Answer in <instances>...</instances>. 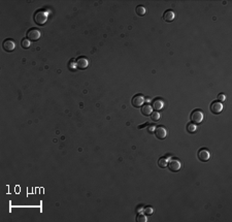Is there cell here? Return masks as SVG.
Listing matches in <instances>:
<instances>
[{
  "label": "cell",
  "instance_id": "4",
  "mask_svg": "<svg viewBox=\"0 0 232 222\" xmlns=\"http://www.w3.org/2000/svg\"><path fill=\"white\" fill-rule=\"evenodd\" d=\"M155 135L159 140H164L168 135V131L164 126H158L155 128Z\"/></svg>",
  "mask_w": 232,
  "mask_h": 222
},
{
  "label": "cell",
  "instance_id": "10",
  "mask_svg": "<svg viewBox=\"0 0 232 222\" xmlns=\"http://www.w3.org/2000/svg\"><path fill=\"white\" fill-rule=\"evenodd\" d=\"M174 18H175V13L171 9L166 10V12L163 13V20L166 21V22H172V21L174 20Z\"/></svg>",
  "mask_w": 232,
  "mask_h": 222
},
{
  "label": "cell",
  "instance_id": "22",
  "mask_svg": "<svg viewBox=\"0 0 232 222\" xmlns=\"http://www.w3.org/2000/svg\"><path fill=\"white\" fill-rule=\"evenodd\" d=\"M155 128H156L155 126L150 125V126H148V131H149V132H152L153 130H155Z\"/></svg>",
  "mask_w": 232,
  "mask_h": 222
},
{
  "label": "cell",
  "instance_id": "20",
  "mask_svg": "<svg viewBox=\"0 0 232 222\" xmlns=\"http://www.w3.org/2000/svg\"><path fill=\"white\" fill-rule=\"evenodd\" d=\"M145 213L147 214V215H152L153 214V208H151V207H147V208H145Z\"/></svg>",
  "mask_w": 232,
  "mask_h": 222
},
{
  "label": "cell",
  "instance_id": "2",
  "mask_svg": "<svg viewBox=\"0 0 232 222\" xmlns=\"http://www.w3.org/2000/svg\"><path fill=\"white\" fill-rule=\"evenodd\" d=\"M41 36V32H40L37 28H31L27 31V39L32 40V42H36L38 40Z\"/></svg>",
  "mask_w": 232,
  "mask_h": 222
},
{
  "label": "cell",
  "instance_id": "18",
  "mask_svg": "<svg viewBox=\"0 0 232 222\" xmlns=\"http://www.w3.org/2000/svg\"><path fill=\"white\" fill-rule=\"evenodd\" d=\"M22 47L24 48V49H28L29 47H30V42H29V39H26V38H24L23 40H22Z\"/></svg>",
  "mask_w": 232,
  "mask_h": 222
},
{
  "label": "cell",
  "instance_id": "12",
  "mask_svg": "<svg viewBox=\"0 0 232 222\" xmlns=\"http://www.w3.org/2000/svg\"><path fill=\"white\" fill-rule=\"evenodd\" d=\"M153 113V109L150 104H145L144 105L141 107V114L144 116H151V114Z\"/></svg>",
  "mask_w": 232,
  "mask_h": 222
},
{
  "label": "cell",
  "instance_id": "1",
  "mask_svg": "<svg viewBox=\"0 0 232 222\" xmlns=\"http://www.w3.org/2000/svg\"><path fill=\"white\" fill-rule=\"evenodd\" d=\"M34 22L38 25H44L48 20V12L39 9L34 13Z\"/></svg>",
  "mask_w": 232,
  "mask_h": 222
},
{
  "label": "cell",
  "instance_id": "16",
  "mask_svg": "<svg viewBox=\"0 0 232 222\" xmlns=\"http://www.w3.org/2000/svg\"><path fill=\"white\" fill-rule=\"evenodd\" d=\"M187 130H188V132H190V133H194V132L197 130V127H196L195 124L190 123V124H188V126H187Z\"/></svg>",
  "mask_w": 232,
  "mask_h": 222
},
{
  "label": "cell",
  "instance_id": "14",
  "mask_svg": "<svg viewBox=\"0 0 232 222\" xmlns=\"http://www.w3.org/2000/svg\"><path fill=\"white\" fill-rule=\"evenodd\" d=\"M167 164H168V159H167V157H161L158 160V166L159 167H161V169H165Z\"/></svg>",
  "mask_w": 232,
  "mask_h": 222
},
{
  "label": "cell",
  "instance_id": "15",
  "mask_svg": "<svg viewBox=\"0 0 232 222\" xmlns=\"http://www.w3.org/2000/svg\"><path fill=\"white\" fill-rule=\"evenodd\" d=\"M135 13L141 17V16L145 15V9L142 6V5H138V6H136V9H135Z\"/></svg>",
  "mask_w": 232,
  "mask_h": 222
},
{
  "label": "cell",
  "instance_id": "11",
  "mask_svg": "<svg viewBox=\"0 0 232 222\" xmlns=\"http://www.w3.org/2000/svg\"><path fill=\"white\" fill-rule=\"evenodd\" d=\"M75 64H77V66L79 67L80 69H85L86 67L88 66V60L85 57H79V58L77 59Z\"/></svg>",
  "mask_w": 232,
  "mask_h": 222
},
{
  "label": "cell",
  "instance_id": "19",
  "mask_svg": "<svg viewBox=\"0 0 232 222\" xmlns=\"http://www.w3.org/2000/svg\"><path fill=\"white\" fill-rule=\"evenodd\" d=\"M147 217H145V215H141V214H139L138 216H137V218H136V221L137 222H147Z\"/></svg>",
  "mask_w": 232,
  "mask_h": 222
},
{
  "label": "cell",
  "instance_id": "13",
  "mask_svg": "<svg viewBox=\"0 0 232 222\" xmlns=\"http://www.w3.org/2000/svg\"><path fill=\"white\" fill-rule=\"evenodd\" d=\"M163 105H164V102H163L161 99H155V100H154V102H153V107H154V109L157 110V111H159V110L162 109Z\"/></svg>",
  "mask_w": 232,
  "mask_h": 222
},
{
  "label": "cell",
  "instance_id": "17",
  "mask_svg": "<svg viewBox=\"0 0 232 222\" xmlns=\"http://www.w3.org/2000/svg\"><path fill=\"white\" fill-rule=\"evenodd\" d=\"M151 119H152L154 122L159 121V119H160V114H159V112H153L151 114Z\"/></svg>",
  "mask_w": 232,
  "mask_h": 222
},
{
  "label": "cell",
  "instance_id": "9",
  "mask_svg": "<svg viewBox=\"0 0 232 222\" xmlns=\"http://www.w3.org/2000/svg\"><path fill=\"white\" fill-rule=\"evenodd\" d=\"M210 112L212 114H220L223 110V104L220 101H214L210 104Z\"/></svg>",
  "mask_w": 232,
  "mask_h": 222
},
{
  "label": "cell",
  "instance_id": "3",
  "mask_svg": "<svg viewBox=\"0 0 232 222\" xmlns=\"http://www.w3.org/2000/svg\"><path fill=\"white\" fill-rule=\"evenodd\" d=\"M190 118L193 123L199 124L202 122V120H203V113H202V111H200V110H195L191 113Z\"/></svg>",
  "mask_w": 232,
  "mask_h": 222
},
{
  "label": "cell",
  "instance_id": "5",
  "mask_svg": "<svg viewBox=\"0 0 232 222\" xmlns=\"http://www.w3.org/2000/svg\"><path fill=\"white\" fill-rule=\"evenodd\" d=\"M167 166H168V169H170L171 172H179V170L180 169V167H182V163H180V161L179 160V159L173 158V159H171L170 161H168Z\"/></svg>",
  "mask_w": 232,
  "mask_h": 222
},
{
  "label": "cell",
  "instance_id": "8",
  "mask_svg": "<svg viewBox=\"0 0 232 222\" xmlns=\"http://www.w3.org/2000/svg\"><path fill=\"white\" fill-rule=\"evenodd\" d=\"M2 48H3V50L6 51V52H12L16 48V44L12 39L7 38V39H5L3 42V44H2Z\"/></svg>",
  "mask_w": 232,
  "mask_h": 222
},
{
  "label": "cell",
  "instance_id": "7",
  "mask_svg": "<svg viewBox=\"0 0 232 222\" xmlns=\"http://www.w3.org/2000/svg\"><path fill=\"white\" fill-rule=\"evenodd\" d=\"M131 102L134 107H141L145 104V97L141 94H137L132 98Z\"/></svg>",
  "mask_w": 232,
  "mask_h": 222
},
{
  "label": "cell",
  "instance_id": "21",
  "mask_svg": "<svg viewBox=\"0 0 232 222\" xmlns=\"http://www.w3.org/2000/svg\"><path fill=\"white\" fill-rule=\"evenodd\" d=\"M218 99H219L220 101H225V99H226L225 94H223V93L219 94V95H218Z\"/></svg>",
  "mask_w": 232,
  "mask_h": 222
},
{
  "label": "cell",
  "instance_id": "6",
  "mask_svg": "<svg viewBox=\"0 0 232 222\" xmlns=\"http://www.w3.org/2000/svg\"><path fill=\"white\" fill-rule=\"evenodd\" d=\"M197 156H198V159L200 161L206 162L210 157V152H209V150H207L206 148H202L198 151Z\"/></svg>",
  "mask_w": 232,
  "mask_h": 222
}]
</instances>
